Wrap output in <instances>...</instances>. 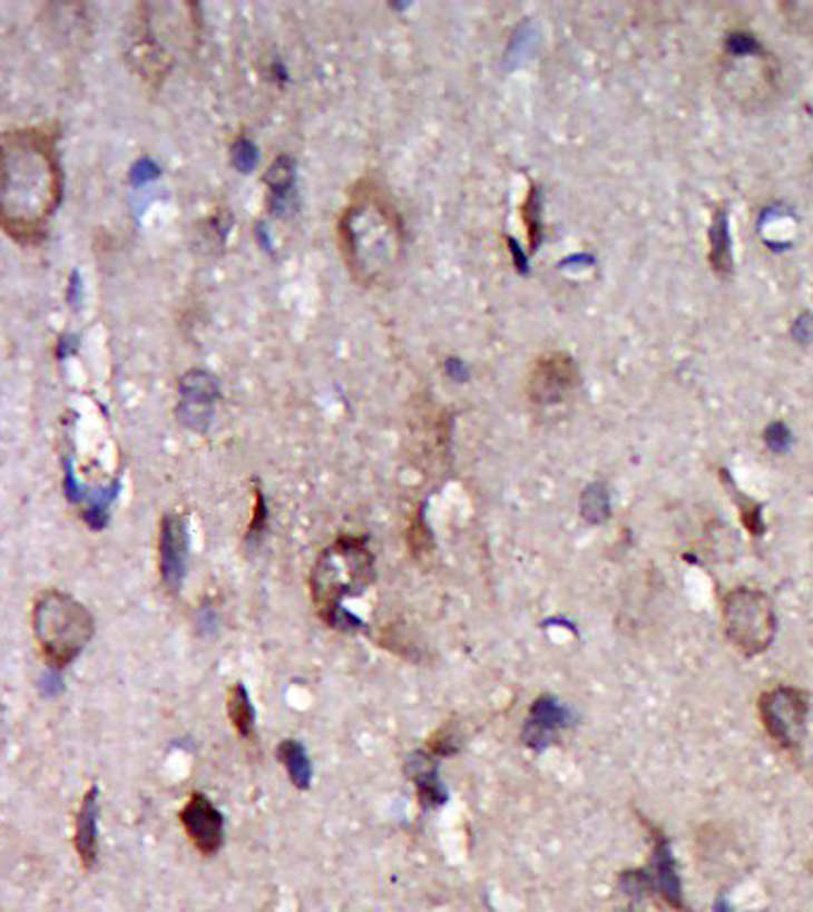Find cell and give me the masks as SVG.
<instances>
[{
  "label": "cell",
  "mask_w": 813,
  "mask_h": 912,
  "mask_svg": "<svg viewBox=\"0 0 813 912\" xmlns=\"http://www.w3.org/2000/svg\"><path fill=\"white\" fill-rule=\"evenodd\" d=\"M58 129L0 131V231L20 245H41L65 195Z\"/></svg>",
  "instance_id": "1"
},
{
  "label": "cell",
  "mask_w": 813,
  "mask_h": 912,
  "mask_svg": "<svg viewBox=\"0 0 813 912\" xmlns=\"http://www.w3.org/2000/svg\"><path fill=\"white\" fill-rule=\"evenodd\" d=\"M339 243L347 272L362 285H381L398 272L404 228L398 209L376 184L364 182L352 193L339 222Z\"/></svg>",
  "instance_id": "2"
},
{
  "label": "cell",
  "mask_w": 813,
  "mask_h": 912,
  "mask_svg": "<svg viewBox=\"0 0 813 912\" xmlns=\"http://www.w3.org/2000/svg\"><path fill=\"white\" fill-rule=\"evenodd\" d=\"M374 582V553L364 538H339L316 559L310 589L312 601L329 628H360V620L343 608L345 597H357Z\"/></svg>",
  "instance_id": "3"
},
{
  "label": "cell",
  "mask_w": 813,
  "mask_h": 912,
  "mask_svg": "<svg viewBox=\"0 0 813 912\" xmlns=\"http://www.w3.org/2000/svg\"><path fill=\"white\" fill-rule=\"evenodd\" d=\"M33 637L52 670L79 658L94 637V616L88 608L60 589H50L33 604Z\"/></svg>",
  "instance_id": "4"
},
{
  "label": "cell",
  "mask_w": 813,
  "mask_h": 912,
  "mask_svg": "<svg viewBox=\"0 0 813 912\" xmlns=\"http://www.w3.org/2000/svg\"><path fill=\"white\" fill-rule=\"evenodd\" d=\"M721 628L737 654L762 656L777 635L775 604L764 589L735 587L721 601Z\"/></svg>",
  "instance_id": "5"
},
{
  "label": "cell",
  "mask_w": 813,
  "mask_h": 912,
  "mask_svg": "<svg viewBox=\"0 0 813 912\" xmlns=\"http://www.w3.org/2000/svg\"><path fill=\"white\" fill-rule=\"evenodd\" d=\"M809 710L811 696L792 685H775L758 696L756 702L758 720H762L766 735L790 756L802 754L809 729Z\"/></svg>",
  "instance_id": "6"
},
{
  "label": "cell",
  "mask_w": 813,
  "mask_h": 912,
  "mask_svg": "<svg viewBox=\"0 0 813 912\" xmlns=\"http://www.w3.org/2000/svg\"><path fill=\"white\" fill-rule=\"evenodd\" d=\"M576 385L578 369L571 356L564 352H550L538 356L533 369H530L526 381V395L530 402L550 406L567 400Z\"/></svg>",
  "instance_id": "7"
},
{
  "label": "cell",
  "mask_w": 813,
  "mask_h": 912,
  "mask_svg": "<svg viewBox=\"0 0 813 912\" xmlns=\"http://www.w3.org/2000/svg\"><path fill=\"white\" fill-rule=\"evenodd\" d=\"M182 825L203 855H215L224 844V817L205 794H193L182 811Z\"/></svg>",
  "instance_id": "8"
},
{
  "label": "cell",
  "mask_w": 813,
  "mask_h": 912,
  "mask_svg": "<svg viewBox=\"0 0 813 912\" xmlns=\"http://www.w3.org/2000/svg\"><path fill=\"white\" fill-rule=\"evenodd\" d=\"M188 535L179 513H167L160 523V576L169 592H179L186 576Z\"/></svg>",
  "instance_id": "9"
},
{
  "label": "cell",
  "mask_w": 813,
  "mask_h": 912,
  "mask_svg": "<svg viewBox=\"0 0 813 912\" xmlns=\"http://www.w3.org/2000/svg\"><path fill=\"white\" fill-rule=\"evenodd\" d=\"M654 834V849H652V863L647 870V877L652 884V891H657L674 910H683V886L680 877L676 872V861L670 846L666 842V836L659 834L657 830H652Z\"/></svg>",
  "instance_id": "10"
},
{
  "label": "cell",
  "mask_w": 813,
  "mask_h": 912,
  "mask_svg": "<svg viewBox=\"0 0 813 912\" xmlns=\"http://www.w3.org/2000/svg\"><path fill=\"white\" fill-rule=\"evenodd\" d=\"M404 773L417 784V794L423 806L435 808L440 803H445V790L438 779L435 756L429 754V751H417V754H412L404 765Z\"/></svg>",
  "instance_id": "11"
},
{
  "label": "cell",
  "mask_w": 813,
  "mask_h": 912,
  "mask_svg": "<svg viewBox=\"0 0 813 912\" xmlns=\"http://www.w3.org/2000/svg\"><path fill=\"white\" fill-rule=\"evenodd\" d=\"M98 790L91 786L81 801L75 832V849L86 870L94 867L98 857Z\"/></svg>",
  "instance_id": "12"
},
{
  "label": "cell",
  "mask_w": 813,
  "mask_h": 912,
  "mask_svg": "<svg viewBox=\"0 0 813 912\" xmlns=\"http://www.w3.org/2000/svg\"><path fill=\"white\" fill-rule=\"evenodd\" d=\"M278 761L284 763V767L288 771L291 782L297 786V790H310L312 784V763L305 746L295 742V739H284L276 748Z\"/></svg>",
  "instance_id": "13"
},
{
  "label": "cell",
  "mask_w": 813,
  "mask_h": 912,
  "mask_svg": "<svg viewBox=\"0 0 813 912\" xmlns=\"http://www.w3.org/2000/svg\"><path fill=\"white\" fill-rule=\"evenodd\" d=\"M226 710H228V718H232V725H234V729L238 732V735L241 737H251L253 727H255V708L251 704V694H247V689L241 683L228 689Z\"/></svg>",
  "instance_id": "14"
},
{
  "label": "cell",
  "mask_w": 813,
  "mask_h": 912,
  "mask_svg": "<svg viewBox=\"0 0 813 912\" xmlns=\"http://www.w3.org/2000/svg\"><path fill=\"white\" fill-rule=\"evenodd\" d=\"M528 720L536 723L538 727H542L547 732H552V735H555L559 727H564L569 723V710L564 708L559 702H555L552 696H540V699H536L533 706H530V718Z\"/></svg>",
  "instance_id": "15"
},
{
  "label": "cell",
  "mask_w": 813,
  "mask_h": 912,
  "mask_svg": "<svg viewBox=\"0 0 813 912\" xmlns=\"http://www.w3.org/2000/svg\"><path fill=\"white\" fill-rule=\"evenodd\" d=\"M582 513L590 521H605L607 513H609V504H607V492L603 486H592L586 497H582Z\"/></svg>",
  "instance_id": "16"
},
{
  "label": "cell",
  "mask_w": 813,
  "mask_h": 912,
  "mask_svg": "<svg viewBox=\"0 0 813 912\" xmlns=\"http://www.w3.org/2000/svg\"><path fill=\"white\" fill-rule=\"evenodd\" d=\"M459 751V739H457V735L454 732L450 729V727H440L435 735L429 739V754H433V756H454Z\"/></svg>",
  "instance_id": "17"
},
{
  "label": "cell",
  "mask_w": 813,
  "mask_h": 912,
  "mask_svg": "<svg viewBox=\"0 0 813 912\" xmlns=\"http://www.w3.org/2000/svg\"><path fill=\"white\" fill-rule=\"evenodd\" d=\"M264 526H267V507H264V499L259 492H255V509H253V521L247 528V538H259Z\"/></svg>",
  "instance_id": "18"
},
{
  "label": "cell",
  "mask_w": 813,
  "mask_h": 912,
  "mask_svg": "<svg viewBox=\"0 0 813 912\" xmlns=\"http://www.w3.org/2000/svg\"><path fill=\"white\" fill-rule=\"evenodd\" d=\"M716 912H731V908H728L726 903H723V901H718V903H716Z\"/></svg>",
  "instance_id": "19"
}]
</instances>
